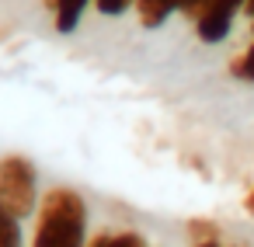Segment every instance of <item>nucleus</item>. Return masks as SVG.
<instances>
[{
  "mask_svg": "<svg viewBox=\"0 0 254 247\" xmlns=\"http://www.w3.org/2000/svg\"><path fill=\"white\" fill-rule=\"evenodd\" d=\"M32 247H87V202L80 191L60 185L42 195Z\"/></svg>",
  "mask_w": 254,
  "mask_h": 247,
  "instance_id": "1",
  "label": "nucleus"
},
{
  "mask_svg": "<svg viewBox=\"0 0 254 247\" xmlns=\"http://www.w3.org/2000/svg\"><path fill=\"white\" fill-rule=\"evenodd\" d=\"M244 209H247V212H251V216H254V188H251V191H247V195H244Z\"/></svg>",
  "mask_w": 254,
  "mask_h": 247,
  "instance_id": "12",
  "label": "nucleus"
},
{
  "mask_svg": "<svg viewBox=\"0 0 254 247\" xmlns=\"http://www.w3.org/2000/svg\"><path fill=\"white\" fill-rule=\"evenodd\" d=\"M191 247H223L219 240H202V244H191Z\"/></svg>",
  "mask_w": 254,
  "mask_h": 247,
  "instance_id": "13",
  "label": "nucleus"
},
{
  "mask_svg": "<svg viewBox=\"0 0 254 247\" xmlns=\"http://www.w3.org/2000/svg\"><path fill=\"white\" fill-rule=\"evenodd\" d=\"M230 77L240 80V84H254V42L230 60Z\"/></svg>",
  "mask_w": 254,
  "mask_h": 247,
  "instance_id": "8",
  "label": "nucleus"
},
{
  "mask_svg": "<svg viewBox=\"0 0 254 247\" xmlns=\"http://www.w3.org/2000/svg\"><path fill=\"white\" fill-rule=\"evenodd\" d=\"M205 4H209V0H174V11L195 21V18H198V11H202Z\"/></svg>",
  "mask_w": 254,
  "mask_h": 247,
  "instance_id": "11",
  "label": "nucleus"
},
{
  "mask_svg": "<svg viewBox=\"0 0 254 247\" xmlns=\"http://www.w3.org/2000/svg\"><path fill=\"white\" fill-rule=\"evenodd\" d=\"M244 11H247V18L254 21V0H247V7H244Z\"/></svg>",
  "mask_w": 254,
  "mask_h": 247,
  "instance_id": "14",
  "label": "nucleus"
},
{
  "mask_svg": "<svg viewBox=\"0 0 254 247\" xmlns=\"http://www.w3.org/2000/svg\"><path fill=\"white\" fill-rule=\"evenodd\" d=\"M188 237H191V244L219 240V226H216V223H209V219H191V223H188Z\"/></svg>",
  "mask_w": 254,
  "mask_h": 247,
  "instance_id": "9",
  "label": "nucleus"
},
{
  "mask_svg": "<svg viewBox=\"0 0 254 247\" xmlns=\"http://www.w3.org/2000/svg\"><path fill=\"white\" fill-rule=\"evenodd\" d=\"M174 11V0H136V18L143 28H160Z\"/></svg>",
  "mask_w": 254,
  "mask_h": 247,
  "instance_id": "5",
  "label": "nucleus"
},
{
  "mask_svg": "<svg viewBox=\"0 0 254 247\" xmlns=\"http://www.w3.org/2000/svg\"><path fill=\"white\" fill-rule=\"evenodd\" d=\"M94 7L105 18H122V14H129L136 7V0H94Z\"/></svg>",
  "mask_w": 254,
  "mask_h": 247,
  "instance_id": "10",
  "label": "nucleus"
},
{
  "mask_svg": "<svg viewBox=\"0 0 254 247\" xmlns=\"http://www.w3.org/2000/svg\"><path fill=\"white\" fill-rule=\"evenodd\" d=\"M87 247H146V240H143V233H136V230H119V233L101 230L94 240H87Z\"/></svg>",
  "mask_w": 254,
  "mask_h": 247,
  "instance_id": "7",
  "label": "nucleus"
},
{
  "mask_svg": "<svg viewBox=\"0 0 254 247\" xmlns=\"http://www.w3.org/2000/svg\"><path fill=\"white\" fill-rule=\"evenodd\" d=\"M46 7L53 11V25L60 35H73L84 21V11L94 7V0H46Z\"/></svg>",
  "mask_w": 254,
  "mask_h": 247,
  "instance_id": "4",
  "label": "nucleus"
},
{
  "mask_svg": "<svg viewBox=\"0 0 254 247\" xmlns=\"http://www.w3.org/2000/svg\"><path fill=\"white\" fill-rule=\"evenodd\" d=\"M244 7H247V0H209V4L198 11V18H195L198 42H205V46L226 42L230 32H233V21H237V14Z\"/></svg>",
  "mask_w": 254,
  "mask_h": 247,
  "instance_id": "3",
  "label": "nucleus"
},
{
  "mask_svg": "<svg viewBox=\"0 0 254 247\" xmlns=\"http://www.w3.org/2000/svg\"><path fill=\"white\" fill-rule=\"evenodd\" d=\"M0 202L18 219H28V216L39 212V202H42L39 171L28 157H21V153L0 157Z\"/></svg>",
  "mask_w": 254,
  "mask_h": 247,
  "instance_id": "2",
  "label": "nucleus"
},
{
  "mask_svg": "<svg viewBox=\"0 0 254 247\" xmlns=\"http://www.w3.org/2000/svg\"><path fill=\"white\" fill-rule=\"evenodd\" d=\"M0 247H25V230L21 219L0 202Z\"/></svg>",
  "mask_w": 254,
  "mask_h": 247,
  "instance_id": "6",
  "label": "nucleus"
}]
</instances>
